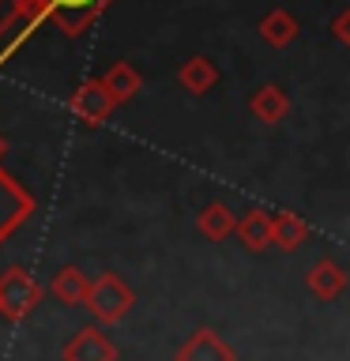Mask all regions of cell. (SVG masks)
<instances>
[{
    "label": "cell",
    "instance_id": "16",
    "mask_svg": "<svg viewBox=\"0 0 350 361\" xmlns=\"http://www.w3.org/2000/svg\"><path fill=\"white\" fill-rule=\"evenodd\" d=\"M11 23H16V0H0V34H8Z\"/></svg>",
    "mask_w": 350,
    "mask_h": 361
},
{
    "label": "cell",
    "instance_id": "2",
    "mask_svg": "<svg viewBox=\"0 0 350 361\" xmlns=\"http://www.w3.org/2000/svg\"><path fill=\"white\" fill-rule=\"evenodd\" d=\"M42 282L30 275L27 267H8L0 275V316L8 320H27V316L42 305Z\"/></svg>",
    "mask_w": 350,
    "mask_h": 361
},
{
    "label": "cell",
    "instance_id": "1",
    "mask_svg": "<svg viewBox=\"0 0 350 361\" xmlns=\"http://www.w3.org/2000/svg\"><path fill=\"white\" fill-rule=\"evenodd\" d=\"M132 301H135V293L117 271H106V275L90 279V290L83 298V305L90 309V316H95L98 324H121L124 316H128Z\"/></svg>",
    "mask_w": 350,
    "mask_h": 361
},
{
    "label": "cell",
    "instance_id": "11",
    "mask_svg": "<svg viewBox=\"0 0 350 361\" xmlns=\"http://www.w3.org/2000/svg\"><path fill=\"white\" fill-rule=\"evenodd\" d=\"M87 290H90V279H87V271H79V267H61L56 271V275L49 279V293L61 305H68V309H72V305H83V298H87Z\"/></svg>",
    "mask_w": 350,
    "mask_h": 361
},
{
    "label": "cell",
    "instance_id": "6",
    "mask_svg": "<svg viewBox=\"0 0 350 361\" xmlns=\"http://www.w3.org/2000/svg\"><path fill=\"white\" fill-rule=\"evenodd\" d=\"M68 109H72L83 124H90V128H95V124H102L117 106H113V98L106 94V87H102L98 79H87V83L79 87L72 98H68Z\"/></svg>",
    "mask_w": 350,
    "mask_h": 361
},
{
    "label": "cell",
    "instance_id": "12",
    "mask_svg": "<svg viewBox=\"0 0 350 361\" xmlns=\"http://www.w3.org/2000/svg\"><path fill=\"white\" fill-rule=\"evenodd\" d=\"M98 83L106 87V94L113 98V106H121V102H128V98L135 94V90L143 87V75L135 72V68H132L128 61H121V64H113L109 72L98 79Z\"/></svg>",
    "mask_w": 350,
    "mask_h": 361
},
{
    "label": "cell",
    "instance_id": "8",
    "mask_svg": "<svg viewBox=\"0 0 350 361\" xmlns=\"http://www.w3.org/2000/svg\"><path fill=\"white\" fill-rule=\"evenodd\" d=\"M309 241V222L294 211H279L271 214V245H279L282 252H294Z\"/></svg>",
    "mask_w": 350,
    "mask_h": 361
},
{
    "label": "cell",
    "instance_id": "9",
    "mask_svg": "<svg viewBox=\"0 0 350 361\" xmlns=\"http://www.w3.org/2000/svg\"><path fill=\"white\" fill-rule=\"evenodd\" d=\"M234 233L237 241H241L248 252H264V248L271 245V214L267 211H245L241 219L234 222Z\"/></svg>",
    "mask_w": 350,
    "mask_h": 361
},
{
    "label": "cell",
    "instance_id": "7",
    "mask_svg": "<svg viewBox=\"0 0 350 361\" xmlns=\"http://www.w3.org/2000/svg\"><path fill=\"white\" fill-rule=\"evenodd\" d=\"M305 290H309L316 301H335L339 293L346 290L343 264H339V259H316V264L305 271Z\"/></svg>",
    "mask_w": 350,
    "mask_h": 361
},
{
    "label": "cell",
    "instance_id": "4",
    "mask_svg": "<svg viewBox=\"0 0 350 361\" xmlns=\"http://www.w3.org/2000/svg\"><path fill=\"white\" fill-rule=\"evenodd\" d=\"M61 357L64 361H117L121 350L109 343V335L102 331V327H79V331L68 338L61 346Z\"/></svg>",
    "mask_w": 350,
    "mask_h": 361
},
{
    "label": "cell",
    "instance_id": "14",
    "mask_svg": "<svg viewBox=\"0 0 350 361\" xmlns=\"http://www.w3.org/2000/svg\"><path fill=\"white\" fill-rule=\"evenodd\" d=\"M177 79L185 90H192V94H207V90L219 83V68H215L211 56H188V61L181 64Z\"/></svg>",
    "mask_w": 350,
    "mask_h": 361
},
{
    "label": "cell",
    "instance_id": "18",
    "mask_svg": "<svg viewBox=\"0 0 350 361\" xmlns=\"http://www.w3.org/2000/svg\"><path fill=\"white\" fill-rule=\"evenodd\" d=\"M4 151H8V140H4V135H0V158H4Z\"/></svg>",
    "mask_w": 350,
    "mask_h": 361
},
{
    "label": "cell",
    "instance_id": "5",
    "mask_svg": "<svg viewBox=\"0 0 350 361\" xmlns=\"http://www.w3.org/2000/svg\"><path fill=\"white\" fill-rule=\"evenodd\" d=\"M174 361H237L234 346L222 343V335L215 327H196L185 343L177 346Z\"/></svg>",
    "mask_w": 350,
    "mask_h": 361
},
{
    "label": "cell",
    "instance_id": "3",
    "mask_svg": "<svg viewBox=\"0 0 350 361\" xmlns=\"http://www.w3.org/2000/svg\"><path fill=\"white\" fill-rule=\"evenodd\" d=\"M45 19H53L64 34H79L90 19H98V11L113 4V0H38Z\"/></svg>",
    "mask_w": 350,
    "mask_h": 361
},
{
    "label": "cell",
    "instance_id": "13",
    "mask_svg": "<svg viewBox=\"0 0 350 361\" xmlns=\"http://www.w3.org/2000/svg\"><path fill=\"white\" fill-rule=\"evenodd\" d=\"M234 222H237L234 211L219 200H211L207 207H200V214H196V230L207 237V241H226V237L234 233Z\"/></svg>",
    "mask_w": 350,
    "mask_h": 361
},
{
    "label": "cell",
    "instance_id": "10",
    "mask_svg": "<svg viewBox=\"0 0 350 361\" xmlns=\"http://www.w3.org/2000/svg\"><path fill=\"white\" fill-rule=\"evenodd\" d=\"M286 109H290V98H286V90L275 87V83H264L253 98H248V113L264 124H279L286 117Z\"/></svg>",
    "mask_w": 350,
    "mask_h": 361
},
{
    "label": "cell",
    "instance_id": "17",
    "mask_svg": "<svg viewBox=\"0 0 350 361\" xmlns=\"http://www.w3.org/2000/svg\"><path fill=\"white\" fill-rule=\"evenodd\" d=\"M346 19H350V11H339V16H335V38H339V42H350Z\"/></svg>",
    "mask_w": 350,
    "mask_h": 361
},
{
    "label": "cell",
    "instance_id": "15",
    "mask_svg": "<svg viewBox=\"0 0 350 361\" xmlns=\"http://www.w3.org/2000/svg\"><path fill=\"white\" fill-rule=\"evenodd\" d=\"M260 34H264L267 45L282 49V45H290L294 38H298V19H294L286 8H271L267 16L260 19Z\"/></svg>",
    "mask_w": 350,
    "mask_h": 361
}]
</instances>
